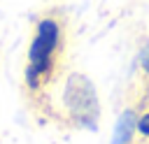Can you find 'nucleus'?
Wrapping results in <instances>:
<instances>
[{"label":"nucleus","mask_w":149,"mask_h":144,"mask_svg":"<svg viewBox=\"0 0 149 144\" xmlns=\"http://www.w3.org/2000/svg\"><path fill=\"white\" fill-rule=\"evenodd\" d=\"M65 44H68V35L61 16L44 14L35 21L26 53V67H23V86L33 100L42 98L49 91V86L56 81L63 67Z\"/></svg>","instance_id":"1"},{"label":"nucleus","mask_w":149,"mask_h":144,"mask_svg":"<svg viewBox=\"0 0 149 144\" xmlns=\"http://www.w3.org/2000/svg\"><path fill=\"white\" fill-rule=\"evenodd\" d=\"M61 107L63 116L68 123L77 128H88L93 130L100 118V100L95 93V86L91 84L88 77L72 72L65 79L63 95H61Z\"/></svg>","instance_id":"2"},{"label":"nucleus","mask_w":149,"mask_h":144,"mask_svg":"<svg viewBox=\"0 0 149 144\" xmlns=\"http://www.w3.org/2000/svg\"><path fill=\"white\" fill-rule=\"evenodd\" d=\"M137 132V114L133 109H126L116 123V132H114V144H128L133 139V135Z\"/></svg>","instance_id":"3"},{"label":"nucleus","mask_w":149,"mask_h":144,"mask_svg":"<svg viewBox=\"0 0 149 144\" xmlns=\"http://www.w3.org/2000/svg\"><path fill=\"white\" fill-rule=\"evenodd\" d=\"M137 135L149 139V109H144L142 114H137Z\"/></svg>","instance_id":"4"},{"label":"nucleus","mask_w":149,"mask_h":144,"mask_svg":"<svg viewBox=\"0 0 149 144\" xmlns=\"http://www.w3.org/2000/svg\"><path fill=\"white\" fill-rule=\"evenodd\" d=\"M140 70H142V74L149 79V44L142 49V53H140Z\"/></svg>","instance_id":"5"}]
</instances>
